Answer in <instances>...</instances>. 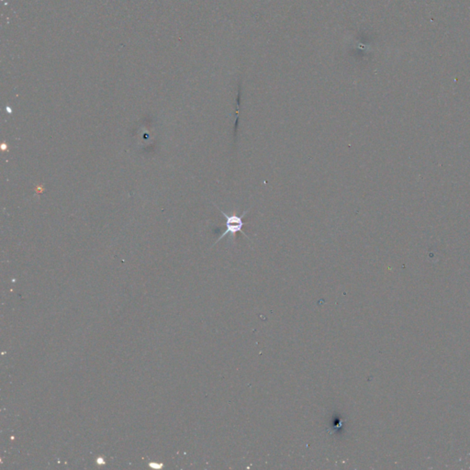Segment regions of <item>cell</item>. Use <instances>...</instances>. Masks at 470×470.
<instances>
[{
	"label": "cell",
	"instance_id": "obj_1",
	"mask_svg": "<svg viewBox=\"0 0 470 470\" xmlns=\"http://www.w3.org/2000/svg\"><path fill=\"white\" fill-rule=\"evenodd\" d=\"M214 205H215V204H214ZM215 207L218 208V210L220 211V213L223 215L225 220H226V222H225L226 229H225V231L222 233V234L220 235V238L216 241L215 243L220 242V240H222V239H223L225 236H227L228 234H230V235L233 237V240L234 241V240H235V237H236V234H237L238 233H242L248 240H250L249 236H248L244 232H242V227H243V225H244L243 221H242V218H243L246 213L249 211V210H248V211H243L242 213V215H238L237 213H236V211H234L231 215H228L226 212H224L222 210H220V208L217 206V205H215Z\"/></svg>",
	"mask_w": 470,
	"mask_h": 470
}]
</instances>
